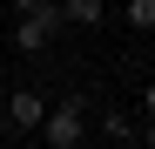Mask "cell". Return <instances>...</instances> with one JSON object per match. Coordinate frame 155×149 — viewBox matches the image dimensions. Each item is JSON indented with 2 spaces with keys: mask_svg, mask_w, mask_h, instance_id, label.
<instances>
[{
  "mask_svg": "<svg viewBox=\"0 0 155 149\" xmlns=\"http://www.w3.org/2000/svg\"><path fill=\"white\" fill-rule=\"evenodd\" d=\"M128 20L135 27H155V0H128Z\"/></svg>",
  "mask_w": 155,
  "mask_h": 149,
  "instance_id": "6",
  "label": "cell"
},
{
  "mask_svg": "<svg viewBox=\"0 0 155 149\" xmlns=\"http://www.w3.org/2000/svg\"><path fill=\"white\" fill-rule=\"evenodd\" d=\"M135 142H148V149H155V115H148V129H142V136H135Z\"/></svg>",
  "mask_w": 155,
  "mask_h": 149,
  "instance_id": "8",
  "label": "cell"
},
{
  "mask_svg": "<svg viewBox=\"0 0 155 149\" xmlns=\"http://www.w3.org/2000/svg\"><path fill=\"white\" fill-rule=\"evenodd\" d=\"M54 34H61V7H54V0H41V7H27V14H20V27H14V47H20V54H41V47L54 41Z\"/></svg>",
  "mask_w": 155,
  "mask_h": 149,
  "instance_id": "1",
  "label": "cell"
},
{
  "mask_svg": "<svg viewBox=\"0 0 155 149\" xmlns=\"http://www.w3.org/2000/svg\"><path fill=\"white\" fill-rule=\"evenodd\" d=\"M41 129H47V149H74L88 136V115H81V102H61V109L41 115Z\"/></svg>",
  "mask_w": 155,
  "mask_h": 149,
  "instance_id": "2",
  "label": "cell"
},
{
  "mask_svg": "<svg viewBox=\"0 0 155 149\" xmlns=\"http://www.w3.org/2000/svg\"><path fill=\"white\" fill-rule=\"evenodd\" d=\"M142 109H148V115H155V81H148V88H142Z\"/></svg>",
  "mask_w": 155,
  "mask_h": 149,
  "instance_id": "7",
  "label": "cell"
},
{
  "mask_svg": "<svg viewBox=\"0 0 155 149\" xmlns=\"http://www.w3.org/2000/svg\"><path fill=\"white\" fill-rule=\"evenodd\" d=\"M41 115H47V95L41 88H14L7 95V122L14 129H41Z\"/></svg>",
  "mask_w": 155,
  "mask_h": 149,
  "instance_id": "3",
  "label": "cell"
},
{
  "mask_svg": "<svg viewBox=\"0 0 155 149\" xmlns=\"http://www.w3.org/2000/svg\"><path fill=\"white\" fill-rule=\"evenodd\" d=\"M61 20H74V27H101V20H108V0H68Z\"/></svg>",
  "mask_w": 155,
  "mask_h": 149,
  "instance_id": "4",
  "label": "cell"
},
{
  "mask_svg": "<svg viewBox=\"0 0 155 149\" xmlns=\"http://www.w3.org/2000/svg\"><path fill=\"white\" fill-rule=\"evenodd\" d=\"M101 136H108V142H135V122H128L121 109H108V115H101Z\"/></svg>",
  "mask_w": 155,
  "mask_h": 149,
  "instance_id": "5",
  "label": "cell"
},
{
  "mask_svg": "<svg viewBox=\"0 0 155 149\" xmlns=\"http://www.w3.org/2000/svg\"><path fill=\"white\" fill-rule=\"evenodd\" d=\"M14 7H20V14H27V7H41V0H14Z\"/></svg>",
  "mask_w": 155,
  "mask_h": 149,
  "instance_id": "9",
  "label": "cell"
}]
</instances>
